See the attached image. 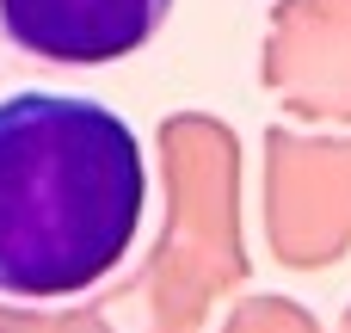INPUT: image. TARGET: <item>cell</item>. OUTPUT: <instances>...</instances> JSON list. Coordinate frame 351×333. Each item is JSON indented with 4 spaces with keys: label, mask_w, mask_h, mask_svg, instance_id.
Here are the masks:
<instances>
[{
    "label": "cell",
    "mask_w": 351,
    "mask_h": 333,
    "mask_svg": "<svg viewBox=\"0 0 351 333\" xmlns=\"http://www.w3.org/2000/svg\"><path fill=\"white\" fill-rule=\"evenodd\" d=\"M173 0H0L12 49L62 68H105L154 43Z\"/></svg>",
    "instance_id": "cell-2"
},
{
    "label": "cell",
    "mask_w": 351,
    "mask_h": 333,
    "mask_svg": "<svg viewBox=\"0 0 351 333\" xmlns=\"http://www.w3.org/2000/svg\"><path fill=\"white\" fill-rule=\"evenodd\" d=\"M136 130L80 93L0 99V297L49 303L111 278L142 229Z\"/></svg>",
    "instance_id": "cell-1"
}]
</instances>
